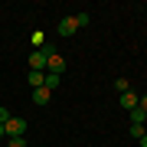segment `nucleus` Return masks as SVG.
I'll return each instance as SVG.
<instances>
[{"mask_svg":"<svg viewBox=\"0 0 147 147\" xmlns=\"http://www.w3.org/2000/svg\"><path fill=\"white\" fill-rule=\"evenodd\" d=\"M62 69H65V59L59 56V53H53V56H49V62H46V72H56V75H62Z\"/></svg>","mask_w":147,"mask_h":147,"instance_id":"5","label":"nucleus"},{"mask_svg":"<svg viewBox=\"0 0 147 147\" xmlns=\"http://www.w3.org/2000/svg\"><path fill=\"white\" fill-rule=\"evenodd\" d=\"M144 121H147V111L144 108H134L131 111V124H144Z\"/></svg>","mask_w":147,"mask_h":147,"instance_id":"10","label":"nucleus"},{"mask_svg":"<svg viewBox=\"0 0 147 147\" xmlns=\"http://www.w3.org/2000/svg\"><path fill=\"white\" fill-rule=\"evenodd\" d=\"M115 92H118V95H124V92H131V82H127L124 75H121V79H115Z\"/></svg>","mask_w":147,"mask_h":147,"instance_id":"9","label":"nucleus"},{"mask_svg":"<svg viewBox=\"0 0 147 147\" xmlns=\"http://www.w3.org/2000/svg\"><path fill=\"white\" fill-rule=\"evenodd\" d=\"M53 53H56V49L49 46V42H46V46H39V49H33V53H30V59H26L30 72H42V69H46V62H49V56H53Z\"/></svg>","mask_w":147,"mask_h":147,"instance_id":"1","label":"nucleus"},{"mask_svg":"<svg viewBox=\"0 0 147 147\" xmlns=\"http://www.w3.org/2000/svg\"><path fill=\"white\" fill-rule=\"evenodd\" d=\"M56 85H59V75H56V72H46V79H42V88H49V92H53Z\"/></svg>","mask_w":147,"mask_h":147,"instance_id":"8","label":"nucleus"},{"mask_svg":"<svg viewBox=\"0 0 147 147\" xmlns=\"http://www.w3.org/2000/svg\"><path fill=\"white\" fill-rule=\"evenodd\" d=\"M30 39H33V46H36V49H39V46H46V33H42V30H36Z\"/></svg>","mask_w":147,"mask_h":147,"instance_id":"12","label":"nucleus"},{"mask_svg":"<svg viewBox=\"0 0 147 147\" xmlns=\"http://www.w3.org/2000/svg\"><path fill=\"white\" fill-rule=\"evenodd\" d=\"M7 147H26V137H7Z\"/></svg>","mask_w":147,"mask_h":147,"instance_id":"14","label":"nucleus"},{"mask_svg":"<svg viewBox=\"0 0 147 147\" xmlns=\"http://www.w3.org/2000/svg\"><path fill=\"white\" fill-rule=\"evenodd\" d=\"M3 131H7V137H26V118L13 115V118L3 124Z\"/></svg>","mask_w":147,"mask_h":147,"instance_id":"2","label":"nucleus"},{"mask_svg":"<svg viewBox=\"0 0 147 147\" xmlns=\"http://www.w3.org/2000/svg\"><path fill=\"white\" fill-rule=\"evenodd\" d=\"M49 98H53V92H49V88H33V105H49Z\"/></svg>","mask_w":147,"mask_h":147,"instance_id":"6","label":"nucleus"},{"mask_svg":"<svg viewBox=\"0 0 147 147\" xmlns=\"http://www.w3.org/2000/svg\"><path fill=\"white\" fill-rule=\"evenodd\" d=\"M141 147H147V134H144V137H141Z\"/></svg>","mask_w":147,"mask_h":147,"instance_id":"18","label":"nucleus"},{"mask_svg":"<svg viewBox=\"0 0 147 147\" xmlns=\"http://www.w3.org/2000/svg\"><path fill=\"white\" fill-rule=\"evenodd\" d=\"M0 141H7V131H3V124H0Z\"/></svg>","mask_w":147,"mask_h":147,"instance_id":"17","label":"nucleus"},{"mask_svg":"<svg viewBox=\"0 0 147 147\" xmlns=\"http://www.w3.org/2000/svg\"><path fill=\"white\" fill-rule=\"evenodd\" d=\"M75 33H79L75 20L72 16H62V20H59V36H75Z\"/></svg>","mask_w":147,"mask_h":147,"instance_id":"3","label":"nucleus"},{"mask_svg":"<svg viewBox=\"0 0 147 147\" xmlns=\"http://www.w3.org/2000/svg\"><path fill=\"white\" fill-rule=\"evenodd\" d=\"M42 79H46V72H30L26 75V82L33 85V88H42Z\"/></svg>","mask_w":147,"mask_h":147,"instance_id":"7","label":"nucleus"},{"mask_svg":"<svg viewBox=\"0 0 147 147\" xmlns=\"http://www.w3.org/2000/svg\"><path fill=\"white\" fill-rule=\"evenodd\" d=\"M137 101H141V95H137L134 88L121 95V108H124V111H134V108H137Z\"/></svg>","mask_w":147,"mask_h":147,"instance_id":"4","label":"nucleus"},{"mask_svg":"<svg viewBox=\"0 0 147 147\" xmlns=\"http://www.w3.org/2000/svg\"><path fill=\"white\" fill-rule=\"evenodd\" d=\"M144 134H147V127H144V124H131V137H134V141H141Z\"/></svg>","mask_w":147,"mask_h":147,"instance_id":"13","label":"nucleus"},{"mask_svg":"<svg viewBox=\"0 0 147 147\" xmlns=\"http://www.w3.org/2000/svg\"><path fill=\"white\" fill-rule=\"evenodd\" d=\"M72 20H75V26L82 30V26H88V23H92V16H88V13H75Z\"/></svg>","mask_w":147,"mask_h":147,"instance_id":"11","label":"nucleus"},{"mask_svg":"<svg viewBox=\"0 0 147 147\" xmlns=\"http://www.w3.org/2000/svg\"><path fill=\"white\" fill-rule=\"evenodd\" d=\"M137 108H144V111H147V95H141V101H137Z\"/></svg>","mask_w":147,"mask_h":147,"instance_id":"16","label":"nucleus"},{"mask_svg":"<svg viewBox=\"0 0 147 147\" xmlns=\"http://www.w3.org/2000/svg\"><path fill=\"white\" fill-rule=\"evenodd\" d=\"M10 118H13V115H10V111H7L3 105H0V124H7V121H10Z\"/></svg>","mask_w":147,"mask_h":147,"instance_id":"15","label":"nucleus"}]
</instances>
